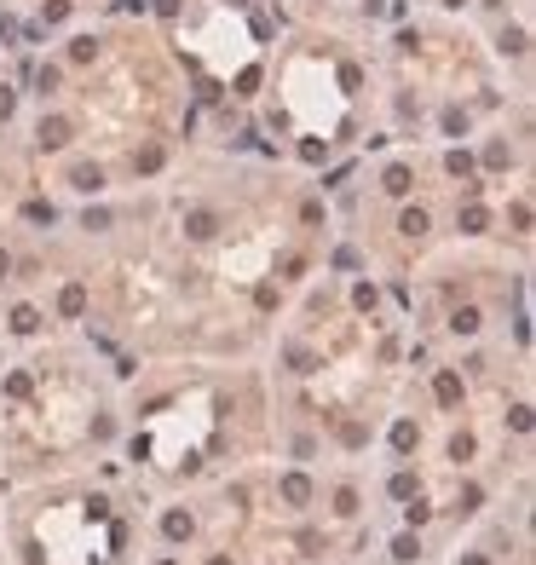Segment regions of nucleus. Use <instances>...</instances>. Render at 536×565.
I'll return each instance as SVG.
<instances>
[{
  "label": "nucleus",
  "instance_id": "obj_1",
  "mask_svg": "<svg viewBox=\"0 0 536 565\" xmlns=\"http://www.w3.org/2000/svg\"><path fill=\"white\" fill-rule=\"evenodd\" d=\"M283 502H289V508H306V502H311V479H306V473H289V479H283Z\"/></svg>",
  "mask_w": 536,
  "mask_h": 565
},
{
  "label": "nucleus",
  "instance_id": "obj_2",
  "mask_svg": "<svg viewBox=\"0 0 536 565\" xmlns=\"http://www.w3.org/2000/svg\"><path fill=\"white\" fill-rule=\"evenodd\" d=\"M58 312H64V318H81V312H86V289H81V283H69V289L58 294Z\"/></svg>",
  "mask_w": 536,
  "mask_h": 565
},
{
  "label": "nucleus",
  "instance_id": "obj_3",
  "mask_svg": "<svg viewBox=\"0 0 536 565\" xmlns=\"http://www.w3.org/2000/svg\"><path fill=\"white\" fill-rule=\"evenodd\" d=\"M432 393H438V404H456V398H462V381H456V369H438Z\"/></svg>",
  "mask_w": 536,
  "mask_h": 565
},
{
  "label": "nucleus",
  "instance_id": "obj_4",
  "mask_svg": "<svg viewBox=\"0 0 536 565\" xmlns=\"http://www.w3.org/2000/svg\"><path fill=\"white\" fill-rule=\"evenodd\" d=\"M40 145H47V150H58V145H69V121H40Z\"/></svg>",
  "mask_w": 536,
  "mask_h": 565
},
{
  "label": "nucleus",
  "instance_id": "obj_5",
  "mask_svg": "<svg viewBox=\"0 0 536 565\" xmlns=\"http://www.w3.org/2000/svg\"><path fill=\"white\" fill-rule=\"evenodd\" d=\"M162 531H167V542H185L196 525H191V513H167V519H162Z\"/></svg>",
  "mask_w": 536,
  "mask_h": 565
},
{
  "label": "nucleus",
  "instance_id": "obj_6",
  "mask_svg": "<svg viewBox=\"0 0 536 565\" xmlns=\"http://www.w3.org/2000/svg\"><path fill=\"white\" fill-rule=\"evenodd\" d=\"M340 444L364 450V444H369V427H364V421H340Z\"/></svg>",
  "mask_w": 536,
  "mask_h": 565
},
{
  "label": "nucleus",
  "instance_id": "obj_7",
  "mask_svg": "<svg viewBox=\"0 0 536 565\" xmlns=\"http://www.w3.org/2000/svg\"><path fill=\"white\" fill-rule=\"evenodd\" d=\"M185 231H191V237H213V231H219V220H213V213H202V208H196L191 220H185Z\"/></svg>",
  "mask_w": 536,
  "mask_h": 565
},
{
  "label": "nucleus",
  "instance_id": "obj_8",
  "mask_svg": "<svg viewBox=\"0 0 536 565\" xmlns=\"http://www.w3.org/2000/svg\"><path fill=\"white\" fill-rule=\"evenodd\" d=\"M392 450H398V456L415 450V421H398V427H392Z\"/></svg>",
  "mask_w": 536,
  "mask_h": 565
},
{
  "label": "nucleus",
  "instance_id": "obj_9",
  "mask_svg": "<svg viewBox=\"0 0 536 565\" xmlns=\"http://www.w3.org/2000/svg\"><path fill=\"white\" fill-rule=\"evenodd\" d=\"M12 329H18V335H35V329H40V312H35V306H18V312H12Z\"/></svg>",
  "mask_w": 536,
  "mask_h": 565
},
{
  "label": "nucleus",
  "instance_id": "obj_10",
  "mask_svg": "<svg viewBox=\"0 0 536 565\" xmlns=\"http://www.w3.org/2000/svg\"><path fill=\"white\" fill-rule=\"evenodd\" d=\"M415 554H421V542H415L410 531H404V537H392V559H415Z\"/></svg>",
  "mask_w": 536,
  "mask_h": 565
},
{
  "label": "nucleus",
  "instance_id": "obj_11",
  "mask_svg": "<svg viewBox=\"0 0 536 565\" xmlns=\"http://www.w3.org/2000/svg\"><path fill=\"white\" fill-rule=\"evenodd\" d=\"M386 191L404 196V191H410V167H386Z\"/></svg>",
  "mask_w": 536,
  "mask_h": 565
},
{
  "label": "nucleus",
  "instance_id": "obj_12",
  "mask_svg": "<svg viewBox=\"0 0 536 565\" xmlns=\"http://www.w3.org/2000/svg\"><path fill=\"white\" fill-rule=\"evenodd\" d=\"M450 329H456V335H473V329H479V312H473V306H462V312L450 318Z\"/></svg>",
  "mask_w": 536,
  "mask_h": 565
},
{
  "label": "nucleus",
  "instance_id": "obj_13",
  "mask_svg": "<svg viewBox=\"0 0 536 565\" xmlns=\"http://www.w3.org/2000/svg\"><path fill=\"white\" fill-rule=\"evenodd\" d=\"M75 185H81V191H99L104 173H99V167H75Z\"/></svg>",
  "mask_w": 536,
  "mask_h": 565
},
{
  "label": "nucleus",
  "instance_id": "obj_14",
  "mask_svg": "<svg viewBox=\"0 0 536 565\" xmlns=\"http://www.w3.org/2000/svg\"><path fill=\"white\" fill-rule=\"evenodd\" d=\"M404 519H410V525H427V519H432V508H427V502H421V496H415V502H410V508H404Z\"/></svg>",
  "mask_w": 536,
  "mask_h": 565
},
{
  "label": "nucleus",
  "instance_id": "obj_15",
  "mask_svg": "<svg viewBox=\"0 0 536 565\" xmlns=\"http://www.w3.org/2000/svg\"><path fill=\"white\" fill-rule=\"evenodd\" d=\"M335 513H357V491H335Z\"/></svg>",
  "mask_w": 536,
  "mask_h": 565
},
{
  "label": "nucleus",
  "instance_id": "obj_16",
  "mask_svg": "<svg viewBox=\"0 0 536 565\" xmlns=\"http://www.w3.org/2000/svg\"><path fill=\"white\" fill-rule=\"evenodd\" d=\"M93 47H99V40H86V35H81L75 47H69V58H75V64H86V58H93Z\"/></svg>",
  "mask_w": 536,
  "mask_h": 565
},
{
  "label": "nucleus",
  "instance_id": "obj_17",
  "mask_svg": "<svg viewBox=\"0 0 536 565\" xmlns=\"http://www.w3.org/2000/svg\"><path fill=\"white\" fill-rule=\"evenodd\" d=\"M392 496H404V502L415 496V479H410V473H398V479H392Z\"/></svg>",
  "mask_w": 536,
  "mask_h": 565
},
{
  "label": "nucleus",
  "instance_id": "obj_18",
  "mask_svg": "<svg viewBox=\"0 0 536 565\" xmlns=\"http://www.w3.org/2000/svg\"><path fill=\"white\" fill-rule=\"evenodd\" d=\"M398 231H410V237H421V231H427V213H404V225H398Z\"/></svg>",
  "mask_w": 536,
  "mask_h": 565
},
{
  "label": "nucleus",
  "instance_id": "obj_19",
  "mask_svg": "<svg viewBox=\"0 0 536 565\" xmlns=\"http://www.w3.org/2000/svg\"><path fill=\"white\" fill-rule=\"evenodd\" d=\"M462 231H484V208H467V213H462Z\"/></svg>",
  "mask_w": 536,
  "mask_h": 565
},
{
  "label": "nucleus",
  "instance_id": "obj_20",
  "mask_svg": "<svg viewBox=\"0 0 536 565\" xmlns=\"http://www.w3.org/2000/svg\"><path fill=\"white\" fill-rule=\"evenodd\" d=\"M508 421H513V432H530V410H525V404H513V415H508Z\"/></svg>",
  "mask_w": 536,
  "mask_h": 565
},
{
  "label": "nucleus",
  "instance_id": "obj_21",
  "mask_svg": "<svg viewBox=\"0 0 536 565\" xmlns=\"http://www.w3.org/2000/svg\"><path fill=\"white\" fill-rule=\"evenodd\" d=\"M479 502H484V491H479V485H467V491H462V513H473Z\"/></svg>",
  "mask_w": 536,
  "mask_h": 565
},
{
  "label": "nucleus",
  "instance_id": "obj_22",
  "mask_svg": "<svg viewBox=\"0 0 536 565\" xmlns=\"http://www.w3.org/2000/svg\"><path fill=\"white\" fill-rule=\"evenodd\" d=\"M462 565H490V559H484V554H467V559H462Z\"/></svg>",
  "mask_w": 536,
  "mask_h": 565
},
{
  "label": "nucleus",
  "instance_id": "obj_23",
  "mask_svg": "<svg viewBox=\"0 0 536 565\" xmlns=\"http://www.w3.org/2000/svg\"><path fill=\"white\" fill-rule=\"evenodd\" d=\"M6 272H12V259H6V254H0V277H6Z\"/></svg>",
  "mask_w": 536,
  "mask_h": 565
},
{
  "label": "nucleus",
  "instance_id": "obj_24",
  "mask_svg": "<svg viewBox=\"0 0 536 565\" xmlns=\"http://www.w3.org/2000/svg\"><path fill=\"white\" fill-rule=\"evenodd\" d=\"M213 565H231V559H225V554H213Z\"/></svg>",
  "mask_w": 536,
  "mask_h": 565
},
{
  "label": "nucleus",
  "instance_id": "obj_25",
  "mask_svg": "<svg viewBox=\"0 0 536 565\" xmlns=\"http://www.w3.org/2000/svg\"><path fill=\"white\" fill-rule=\"evenodd\" d=\"M444 6H462V0H444Z\"/></svg>",
  "mask_w": 536,
  "mask_h": 565
},
{
  "label": "nucleus",
  "instance_id": "obj_26",
  "mask_svg": "<svg viewBox=\"0 0 536 565\" xmlns=\"http://www.w3.org/2000/svg\"><path fill=\"white\" fill-rule=\"evenodd\" d=\"M162 565H179V559H162Z\"/></svg>",
  "mask_w": 536,
  "mask_h": 565
}]
</instances>
